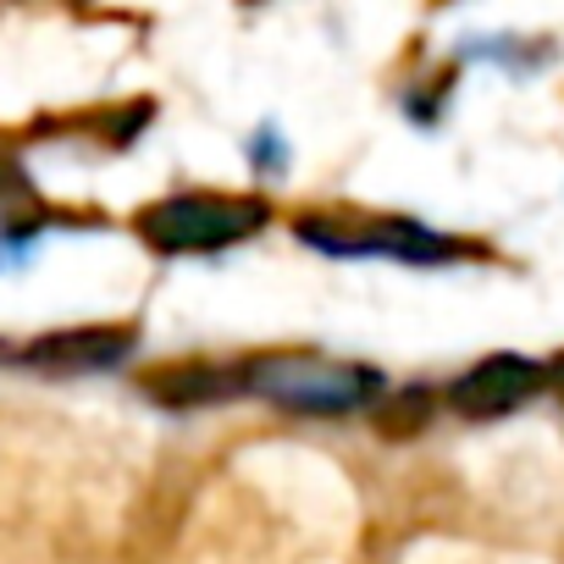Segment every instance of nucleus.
Returning <instances> with one entry per match:
<instances>
[{
	"label": "nucleus",
	"mask_w": 564,
	"mask_h": 564,
	"mask_svg": "<svg viewBox=\"0 0 564 564\" xmlns=\"http://www.w3.org/2000/svg\"><path fill=\"white\" fill-rule=\"evenodd\" d=\"M12 188H18V172H12L7 161H0V194H12Z\"/></svg>",
	"instance_id": "7"
},
{
	"label": "nucleus",
	"mask_w": 564,
	"mask_h": 564,
	"mask_svg": "<svg viewBox=\"0 0 564 564\" xmlns=\"http://www.w3.org/2000/svg\"><path fill=\"white\" fill-rule=\"evenodd\" d=\"M133 355V333L122 327H67V333H45L23 349V366L51 371V377H95L111 371Z\"/></svg>",
	"instance_id": "4"
},
{
	"label": "nucleus",
	"mask_w": 564,
	"mask_h": 564,
	"mask_svg": "<svg viewBox=\"0 0 564 564\" xmlns=\"http://www.w3.org/2000/svg\"><path fill=\"white\" fill-rule=\"evenodd\" d=\"M542 382H547V371H542L536 360H525V355H487L481 366H470V371L448 388V399H454L459 415L487 421V415H509V410H520Z\"/></svg>",
	"instance_id": "3"
},
{
	"label": "nucleus",
	"mask_w": 564,
	"mask_h": 564,
	"mask_svg": "<svg viewBox=\"0 0 564 564\" xmlns=\"http://www.w3.org/2000/svg\"><path fill=\"white\" fill-rule=\"evenodd\" d=\"M547 382H553V388H558V399H564V360H558V366L547 371Z\"/></svg>",
	"instance_id": "8"
},
{
	"label": "nucleus",
	"mask_w": 564,
	"mask_h": 564,
	"mask_svg": "<svg viewBox=\"0 0 564 564\" xmlns=\"http://www.w3.org/2000/svg\"><path fill=\"white\" fill-rule=\"evenodd\" d=\"M426 415H432V393H426V388H410V393H399V399L377 415V426H382L388 437H404V432H415Z\"/></svg>",
	"instance_id": "6"
},
{
	"label": "nucleus",
	"mask_w": 564,
	"mask_h": 564,
	"mask_svg": "<svg viewBox=\"0 0 564 564\" xmlns=\"http://www.w3.org/2000/svg\"><path fill=\"white\" fill-rule=\"evenodd\" d=\"M265 199H232V194H177L161 199L139 216V232L161 249V254H205V249H227L249 232L265 227Z\"/></svg>",
	"instance_id": "2"
},
{
	"label": "nucleus",
	"mask_w": 564,
	"mask_h": 564,
	"mask_svg": "<svg viewBox=\"0 0 564 564\" xmlns=\"http://www.w3.org/2000/svg\"><path fill=\"white\" fill-rule=\"evenodd\" d=\"M243 393L276 410H300V415H349L382 393V377L366 366L316 360V355H265L243 366Z\"/></svg>",
	"instance_id": "1"
},
{
	"label": "nucleus",
	"mask_w": 564,
	"mask_h": 564,
	"mask_svg": "<svg viewBox=\"0 0 564 564\" xmlns=\"http://www.w3.org/2000/svg\"><path fill=\"white\" fill-rule=\"evenodd\" d=\"M144 399L166 404V410H199V404H232L243 399V366H210V360H188V366H161L144 382Z\"/></svg>",
	"instance_id": "5"
}]
</instances>
